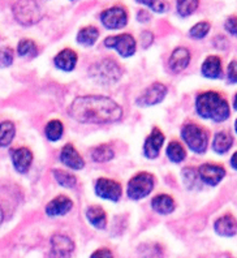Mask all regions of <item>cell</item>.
Segmentation results:
<instances>
[{"instance_id":"6da1fadb","label":"cell","mask_w":237,"mask_h":258,"mask_svg":"<svg viewBox=\"0 0 237 258\" xmlns=\"http://www.w3.org/2000/svg\"><path fill=\"white\" fill-rule=\"evenodd\" d=\"M69 115L84 124H110L120 120L123 110L111 98L103 95L78 97L72 102Z\"/></svg>"},{"instance_id":"7a4b0ae2","label":"cell","mask_w":237,"mask_h":258,"mask_svg":"<svg viewBox=\"0 0 237 258\" xmlns=\"http://www.w3.org/2000/svg\"><path fill=\"white\" fill-rule=\"evenodd\" d=\"M196 110L203 119H211L216 123L229 117V106L227 101L215 92H205L197 97Z\"/></svg>"},{"instance_id":"3957f363","label":"cell","mask_w":237,"mask_h":258,"mask_svg":"<svg viewBox=\"0 0 237 258\" xmlns=\"http://www.w3.org/2000/svg\"><path fill=\"white\" fill-rule=\"evenodd\" d=\"M181 136H183L184 141L187 142V145L189 146L194 153H203L207 148V142H209V137L207 133L203 128L193 123H189L187 125H184L181 129Z\"/></svg>"},{"instance_id":"277c9868","label":"cell","mask_w":237,"mask_h":258,"mask_svg":"<svg viewBox=\"0 0 237 258\" xmlns=\"http://www.w3.org/2000/svg\"><path fill=\"white\" fill-rule=\"evenodd\" d=\"M154 188V176L149 172H139L128 183V197L132 200H141L150 195Z\"/></svg>"},{"instance_id":"5b68a950","label":"cell","mask_w":237,"mask_h":258,"mask_svg":"<svg viewBox=\"0 0 237 258\" xmlns=\"http://www.w3.org/2000/svg\"><path fill=\"white\" fill-rule=\"evenodd\" d=\"M13 12L22 25H33L41 19V11L35 2H17L13 6Z\"/></svg>"},{"instance_id":"8992f818","label":"cell","mask_w":237,"mask_h":258,"mask_svg":"<svg viewBox=\"0 0 237 258\" xmlns=\"http://www.w3.org/2000/svg\"><path fill=\"white\" fill-rule=\"evenodd\" d=\"M106 47L115 48L123 57L132 56L136 52V41L130 34L116 35V37H107L105 39Z\"/></svg>"},{"instance_id":"52a82bcc","label":"cell","mask_w":237,"mask_h":258,"mask_svg":"<svg viewBox=\"0 0 237 258\" xmlns=\"http://www.w3.org/2000/svg\"><path fill=\"white\" fill-rule=\"evenodd\" d=\"M102 24L108 29H121L127 25L128 15L123 7H111L101 15Z\"/></svg>"},{"instance_id":"ba28073f","label":"cell","mask_w":237,"mask_h":258,"mask_svg":"<svg viewBox=\"0 0 237 258\" xmlns=\"http://www.w3.org/2000/svg\"><path fill=\"white\" fill-rule=\"evenodd\" d=\"M166 94H167V88L161 82H155L151 86L146 89L142 94L139 95L136 103L141 107H149V106H154V104L161 103L165 99Z\"/></svg>"},{"instance_id":"9c48e42d","label":"cell","mask_w":237,"mask_h":258,"mask_svg":"<svg viewBox=\"0 0 237 258\" xmlns=\"http://www.w3.org/2000/svg\"><path fill=\"white\" fill-rule=\"evenodd\" d=\"M95 193L101 199L117 202L121 197V185L115 180L101 177L95 184Z\"/></svg>"},{"instance_id":"30bf717a","label":"cell","mask_w":237,"mask_h":258,"mask_svg":"<svg viewBox=\"0 0 237 258\" xmlns=\"http://www.w3.org/2000/svg\"><path fill=\"white\" fill-rule=\"evenodd\" d=\"M74 244L69 237L64 235H55L51 239L50 258H70Z\"/></svg>"},{"instance_id":"8fae6325","label":"cell","mask_w":237,"mask_h":258,"mask_svg":"<svg viewBox=\"0 0 237 258\" xmlns=\"http://www.w3.org/2000/svg\"><path fill=\"white\" fill-rule=\"evenodd\" d=\"M95 68H97V73L94 76L102 81L114 82L120 79L121 71L114 60H102L101 63L95 64Z\"/></svg>"},{"instance_id":"7c38bea8","label":"cell","mask_w":237,"mask_h":258,"mask_svg":"<svg viewBox=\"0 0 237 258\" xmlns=\"http://www.w3.org/2000/svg\"><path fill=\"white\" fill-rule=\"evenodd\" d=\"M199 177L207 185H218L225 176V170L221 166L211 163H205L199 167Z\"/></svg>"},{"instance_id":"4fadbf2b","label":"cell","mask_w":237,"mask_h":258,"mask_svg":"<svg viewBox=\"0 0 237 258\" xmlns=\"http://www.w3.org/2000/svg\"><path fill=\"white\" fill-rule=\"evenodd\" d=\"M165 142V135L161 132V129L154 128L151 135L146 139L145 145H143V153L149 159H154L159 155L162 145Z\"/></svg>"},{"instance_id":"5bb4252c","label":"cell","mask_w":237,"mask_h":258,"mask_svg":"<svg viewBox=\"0 0 237 258\" xmlns=\"http://www.w3.org/2000/svg\"><path fill=\"white\" fill-rule=\"evenodd\" d=\"M11 157H12V162L17 172L26 173L29 170V167L33 162V154L32 151L28 148H19L16 150L11 151Z\"/></svg>"},{"instance_id":"9a60e30c","label":"cell","mask_w":237,"mask_h":258,"mask_svg":"<svg viewBox=\"0 0 237 258\" xmlns=\"http://www.w3.org/2000/svg\"><path fill=\"white\" fill-rule=\"evenodd\" d=\"M60 161L65 164L66 167L73 168V170H83L85 166L83 157L77 153V150L73 148V145L66 144L60 153Z\"/></svg>"},{"instance_id":"2e32d148","label":"cell","mask_w":237,"mask_h":258,"mask_svg":"<svg viewBox=\"0 0 237 258\" xmlns=\"http://www.w3.org/2000/svg\"><path fill=\"white\" fill-rule=\"evenodd\" d=\"M73 206V202L65 196H57L46 206V214L48 217H59L69 213Z\"/></svg>"},{"instance_id":"e0dca14e","label":"cell","mask_w":237,"mask_h":258,"mask_svg":"<svg viewBox=\"0 0 237 258\" xmlns=\"http://www.w3.org/2000/svg\"><path fill=\"white\" fill-rule=\"evenodd\" d=\"M216 233L220 236H234L237 233V221L231 214H225L220 217L214 224Z\"/></svg>"},{"instance_id":"ac0fdd59","label":"cell","mask_w":237,"mask_h":258,"mask_svg":"<svg viewBox=\"0 0 237 258\" xmlns=\"http://www.w3.org/2000/svg\"><path fill=\"white\" fill-rule=\"evenodd\" d=\"M77 54L70 48H64L63 51H60L59 54L55 56L54 63L55 66L61 71H65V72H70V71L74 70V67L77 64Z\"/></svg>"},{"instance_id":"d6986e66","label":"cell","mask_w":237,"mask_h":258,"mask_svg":"<svg viewBox=\"0 0 237 258\" xmlns=\"http://www.w3.org/2000/svg\"><path fill=\"white\" fill-rule=\"evenodd\" d=\"M190 61V52L185 47H177L170 57V68L172 72L180 73Z\"/></svg>"},{"instance_id":"ffe728a7","label":"cell","mask_w":237,"mask_h":258,"mask_svg":"<svg viewBox=\"0 0 237 258\" xmlns=\"http://www.w3.org/2000/svg\"><path fill=\"white\" fill-rule=\"evenodd\" d=\"M86 218L90 222V224H93L95 228H99V230H103L106 224H107L106 211L101 206H98V205H93V206L88 208V210H86Z\"/></svg>"},{"instance_id":"44dd1931","label":"cell","mask_w":237,"mask_h":258,"mask_svg":"<svg viewBox=\"0 0 237 258\" xmlns=\"http://www.w3.org/2000/svg\"><path fill=\"white\" fill-rule=\"evenodd\" d=\"M151 206L159 214H170L175 210V201L171 196L168 195H158L155 196L151 201Z\"/></svg>"},{"instance_id":"7402d4cb","label":"cell","mask_w":237,"mask_h":258,"mask_svg":"<svg viewBox=\"0 0 237 258\" xmlns=\"http://www.w3.org/2000/svg\"><path fill=\"white\" fill-rule=\"evenodd\" d=\"M201 72L207 79H218L221 75V61L218 56H209L203 61Z\"/></svg>"},{"instance_id":"603a6c76","label":"cell","mask_w":237,"mask_h":258,"mask_svg":"<svg viewBox=\"0 0 237 258\" xmlns=\"http://www.w3.org/2000/svg\"><path fill=\"white\" fill-rule=\"evenodd\" d=\"M232 144H233V139H232V136L229 133L218 132L214 137V141H212V148L216 153L223 154V153H227L231 149Z\"/></svg>"},{"instance_id":"cb8c5ba5","label":"cell","mask_w":237,"mask_h":258,"mask_svg":"<svg viewBox=\"0 0 237 258\" xmlns=\"http://www.w3.org/2000/svg\"><path fill=\"white\" fill-rule=\"evenodd\" d=\"M99 37V30L95 26L83 28L77 34V42L83 46H93Z\"/></svg>"},{"instance_id":"d4e9b609","label":"cell","mask_w":237,"mask_h":258,"mask_svg":"<svg viewBox=\"0 0 237 258\" xmlns=\"http://www.w3.org/2000/svg\"><path fill=\"white\" fill-rule=\"evenodd\" d=\"M167 157L174 163H180V162H183L185 159L187 153H185V149L183 148L180 142L172 141L167 148Z\"/></svg>"},{"instance_id":"484cf974","label":"cell","mask_w":237,"mask_h":258,"mask_svg":"<svg viewBox=\"0 0 237 258\" xmlns=\"http://www.w3.org/2000/svg\"><path fill=\"white\" fill-rule=\"evenodd\" d=\"M63 131L64 126L63 124H61V121H59V120H51L50 123L46 125V129H44L46 137H47L50 141H57V140H60L61 136H63Z\"/></svg>"},{"instance_id":"4316f807","label":"cell","mask_w":237,"mask_h":258,"mask_svg":"<svg viewBox=\"0 0 237 258\" xmlns=\"http://www.w3.org/2000/svg\"><path fill=\"white\" fill-rule=\"evenodd\" d=\"M16 129L13 125L12 121H3L2 123V135H0V145L2 148H6L12 142L13 137H15Z\"/></svg>"},{"instance_id":"83f0119b","label":"cell","mask_w":237,"mask_h":258,"mask_svg":"<svg viewBox=\"0 0 237 258\" xmlns=\"http://www.w3.org/2000/svg\"><path fill=\"white\" fill-rule=\"evenodd\" d=\"M92 158L95 162H107L114 158V150L108 145H101L92 151Z\"/></svg>"},{"instance_id":"f1b7e54d","label":"cell","mask_w":237,"mask_h":258,"mask_svg":"<svg viewBox=\"0 0 237 258\" xmlns=\"http://www.w3.org/2000/svg\"><path fill=\"white\" fill-rule=\"evenodd\" d=\"M52 173H54V176L55 179H56L57 183L60 184L61 186H64V188H73V186L77 184L76 177L73 176L72 173L66 172V171L54 170Z\"/></svg>"},{"instance_id":"f546056e","label":"cell","mask_w":237,"mask_h":258,"mask_svg":"<svg viewBox=\"0 0 237 258\" xmlns=\"http://www.w3.org/2000/svg\"><path fill=\"white\" fill-rule=\"evenodd\" d=\"M17 52L20 56H25V55H32V56H37L38 54V48L35 46V43L30 39H21L17 46Z\"/></svg>"},{"instance_id":"4dcf8cb0","label":"cell","mask_w":237,"mask_h":258,"mask_svg":"<svg viewBox=\"0 0 237 258\" xmlns=\"http://www.w3.org/2000/svg\"><path fill=\"white\" fill-rule=\"evenodd\" d=\"M198 4L199 2H197V0H183V2H177V12L180 13V16L183 17L189 16V15H192L198 8Z\"/></svg>"},{"instance_id":"1f68e13d","label":"cell","mask_w":237,"mask_h":258,"mask_svg":"<svg viewBox=\"0 0 237 258\" xmlns=\"http://www.w3.org/2000/svg\"><path fill=\"white\" fill-rule=\"evenodd\" d=\"M209 30H210L209 22L202 21V22H198V24H196L193 28L190 29L189 34H190V37L196 38V39H201V38L206 37V34L209 33Z\"/></svg>"},{"instance_id":"d6a6232c","label":"cell","mask_w":237,"mask_h":258,"mask_svg":"<svg viewBox=\"0 0 237 258\" xmlns=\"http://www.w3.org/2000/svg\"><path fill=\"white\" fill-rule=\"evenodd\" d=\"M137 3L146 4V6L150 7L154 12L162 13L166 11V3H163V2H154V0H138Z\"/></svg>"},{"instance_id":"836d02e7","label":"cell","mask_w":237,"mask_h":258,"mask_svg":"<svg viewBox=\"0 0 237 258\" xmlns=\"http://www.w3.org/2000/svg\"><path fill=\"white\" fill-rule=\"evenodd\" d=\"M184 170L189 173V176H188L187 173L183 172V176H184V179H185V184H187L188 188H193L194 183H196V180H197L196 171H194V168H184Z\"/></svg>"},{"instance_id":"e575fe53","label":"cell","mask_w":237,"mask_h":258,"mask_svg":"<svg viewBox=\"0 0 237 258\" xmlns=\"http://www.w3.org/2000/svg\"><path fill=\"white\" fill-rule=\"evenodd\" d=\"M225 29H227V32L231 33L232 35L237 37V17L236 16L228 17L227 21H225Z\"/></svg>"},{"instance_id":"d590c367","label":"cell","mask_w":237,"mask_h":258,"mask_svg":"<svg viewBox=\"0 0 237 258\" xmlns=\"http://www.w3.org/2000/svg\"><path fill=\"white\" fill-rule=\"evenodd\" d=\"M13 61V52L11 48H4L2 51V64L3 67H10Z\"/></svg>"},{"instance_id":"8d00e7d4","label":"cell","mask_w":237,"mask_h":258,"mask_svg":"<svg viewBox=\"0 0 237 258\" xmlns=\"http://www.w3.org/2000/svg\"><path fill=\"white\" fill-rule=\"evenodd\" d=\"M228 80L231 82H237V61H231L228 66Z\"/></svg>"},{"instance_id":"74e56055","label":"cell","mask_w":237,"mask_h":258,"mask_svg":"<svg viewBox=\"0 0 237 258\" xmlns=\"http://www.w3.org/2000/svg\"><path fill=\"white\" fill-rule=\"evenodd\" d=\"M92 258H114V255H112L111 250L103 248V249L95 250V252L92 254Z\"/></svg>"},{"instance_id":"f35d334b","label":"cell","mask_w":237,"mask_h":258,"mask_svg":"<svg viewBox=\"0 0 237 258\" xmlns=\"http://www.w3.org/2000/svg\"><path fill=\"white\" fill-rule=\"evenodd\" d=\"M231 166L233 167L234 170H237V151H236V153H234L233 155H232V158H231Z\"/></svg>"},{"instance_id":"ab89813d","label":"cell","mask_w":237,"mask_h":258,"mask_svg":"<svg viewBox=\"0 0 237 258\" xmlns=\"http://www.w3.org/2000/svg\"><path fill=\"white\" fill-rule=\"evenodd\" d=\"M233 106H234V108H236V110H237V94H236V97H234V102H233Z\"/></svg>"},{"instance_id":"60d3db41","label":"cell","mask_w":237,"mask_h":258,"mask_svg":"<svg viewBox=\"0 0 237 258\" xmlns=\"http://www.w3.org/2000/svg\"><path fill=\"white\" fill-rule=\"evenodd\" d=\"M234 129H236V132H237V120H236V123H234Z\"/></svg>"}]
</instances>
